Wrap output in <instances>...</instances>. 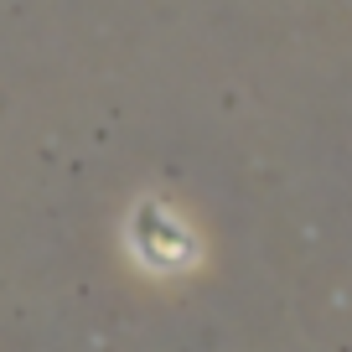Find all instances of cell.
Listing matches in <instances>:
<instances>
[{"instance_id": "6da1fadb", "label": "cell", "mask_w": 352, "mask_h": 352, "mask_svg": "<svg viewBox=\"0 0 352 352\" xmlns=\"http://www.w3.org/2000/svg\"><path fill=\"white\" fill-rule=\"evenodd\" d=\"M135 249H140L145 264H155V270H176V264L192 259V239L187 228L171 218V212L161 208V202H145L140 212H135Z\"/></svg>"}]
</instances>
